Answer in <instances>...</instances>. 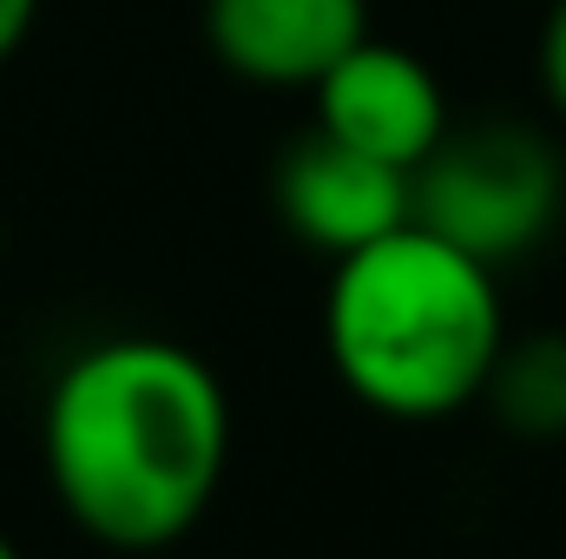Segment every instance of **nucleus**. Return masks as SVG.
<instances>
[{
	"label": "nucleus",
	"instance_id": "9d476101",
	"mask_svg": "<svg viewBox=\"0 0 566 559\" xmlns=\"http://www.w3.org/2000/svg\"><path fill=\"white\" fill-rule=\"evenodd\" d=\"M0 559H27V553H20V547H13V540H7V534H0Z\"/></svg>",
	"mask_w": 566,
	"mask_h": 559
},
{
	"label": "nucleus",
	"instance_id": "7ed1b4c3",
	"mask_svg": "<svg viewBox=\"0 0 566 559\" xmlns=\"http://www.w3.org/2000/svg\"><path fill=\"white\" fill-rule=\"evenodd\" d=\"M566 211L560 145L521 119L448 126L441 145L409 171V218L481 264L534 257Z\"/></svg>",
	"mask_w": 566,
	"mask_h": 559
},
{
	"label": "nucleus",
	"instance_id": "f03ea898",
	"mask_svg": "<svg viewBox=\"0 0 566 559\" xmlns=\"http://www.w3.org/2000/svg\"><path fill=\"white\" fill-rule=\"evenodd\" d=\"M507 342L501 271L416 218L349 257L323 289V356L336 382L389 421H448L481 402Z\"/></svg>",
	"mask_w": 566,
	"mask_h": 559
},
{
	"label": "nucleus",
	"instance_id": "f257e3e1",
	"mask_svg": "<svg viewBox=\"0 0 566 559\" xmlns=\"http://www.w3.org/2000/svg\"><path fill=\"white\" fill-rule=\"evenodd\" d=\"M40 461L60 514L113 547H178L231 467V395L171 336H106L60 362L40 409Z\"/></svg>",
	"mask_w": 566,
	"mask_h": 559
},
{
	"label": "nucleus",
	"instance_id": "20e7f679",
	"mask_svg": "<svg viewBox=\"0 0 566 559\" xmlns=\"http://www.w3.org/2000/svg\"><path fill=\"white\" fill-rule=\"evenodd\" d=\"M310 106H316V133L356 145V151H369V158H382L396 171H416L441 145V133L454 126L434 66L416 46L382 40V33H363L310 86Z\"/></svg>",
	"mask_w": 566,
	"mask_h": 559
},
{
	"label": "nucleus",
	"instance_id": "1a4fd4ad",
	"mask_svg": "<svg viewBox=\"0 0 566 559\" xmlns=\"http://www.w3.org/2000/svg\"><path fill=\"white\" fill-rule=\"evenodd\" d=\"M33 20H40V0H0V66L27 46Z\"/></svg>",
	"mask_w": 566,
	"mask_h": 559
},
{
	"label": "nucleus",
	"instance_id": "0eeeda50",
	"mask_svg": "<svg viewBox=\"0 0 566 559\" xmlns=\"http://www.w3.org/2000/svg\"><path fill=\"white\" fill-rule=\"evenodd\" d=\"M481 402L521 441H566V336L560 329H541V336H521V342L507 336Z\"/></svg>",
	"mask_w": 566,
	"mask_h": 559
},
{
	"label": "nucleus",
	"instance_id": "39448f33",
	"mask_svg": "<svg viewBox=\"0 0 566 559\" xmlns=\"http://www.w3.org/2000/svg\"><path fill=\"white\" fill-rule=\"evenodd\" d=\"M271 198H277L283 231L323 251L329 264L409 224V171L329 139V133H303L283 151Z\"/></svg>",
	"mask_w": 566,
	"mask_h": 559
},
{
	"label": "nucleus",
	"instance_id": "423d86ee",
	"mask_svg": "<svg viewBox=\"0 0 566 559\" xmlns=\"http://www.w3.org/2000/svg\"><path fill=\"white\" fill-rule=\"evenodd\" d=\"M211 60L258 93H310L363 33L369 0H205Z\"/></svg>",
	"mask_w": 566,
	"mask_h": 559
},
{
	"label": "nucleus",
	"instance_id": "6e6552de",
	"mask_svg": "<svg viewBox=\"0 0 566 559\" xmlns=\"http://www.w3.org/2000/svg\"><path fill=\"white\" fill-rule=\"evenodd\" d=\"M534 73H541V93H547L554 119L566 126V0H547L541 46H534Z\"/></svg>",
	"mask_w": 566,
	"mask_h": 559
}]
</instances>
